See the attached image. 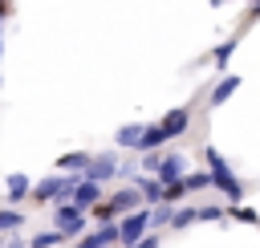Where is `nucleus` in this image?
<instances>
[{"mask_svg": "<svg viewBox=\"0 0 260 248\" xmlns=\"http://www.w3.org/2000/svg\"><path fill=\"white\" fill-rule=\"evenodd\" d=\"M203 163H207V175H211V191H223L228 203H244V179L232 171V163L207 142L203 146Z\"/></svg>", "mask_w": 260, "mask_h": 248, "instance_id": "obj_1", "label": "nucleus"}, {"mask_svg": "<svg viewBox=\"0 0 260 248\" xmlns=\"http://www.w3.org/2000/svg\"><path fill=\"white\" fill-rule=\"evenodd\" d=\"M134 207H142V195H138V187L130 183V187H118V191H106L102 195V203H93L89 207V220H98V224H118L126 211H134Z\"/></svg>", "mask_w": 260, "mask_h": 248, "instance_id": "obj_2", "label": "nucleus"}, {"mask_svg": "<svg viewBox=\"0 0 260 248\" xmlns=\"http://www.w3.org/2000/svg\"><path fill=\"white\" fill-rule=\"evenodd\" d=\"M77 179H81V175H61V171H53V175H45V179L32 183L28 199H32V203H65Z\"/></svg>", "mask_w": 260, "mask_h": 248, "instance_id": "obj_3", "label": "nucleus"}, {"mask_svg": "<svg viewBox=\"0 0 260 248\" xmlns=\"http://www.w3.org/2000/svg\"><path fill=\"white\" fill-rule=\"evenodd\" d=\"M53 228L65 236V240H77V236H85L89 232V211H81V207H73V203H53Z\"/></svg>", "mask_w": 260, "mask_h": 248, "instance_id": "obj_4", "label": "nucleus"}, {"mask_svg": "<svg viewBox=\"0 0 260 248\" xmlns=\"http://www.w3.org/2000/svg\"><path fill=\"white\" fill-rule=\"evenodd\" d=\"M150 228H154V220H150V207L142 203V207H134V211H126V215L118 220V244L130 248V244H138Z\"/></svg>", "mask_w": 260, "mask_h": 248, "instance_id": "obj_5", "label": "nucleus"}, {"mask_svg": "<svg viewBox=\"0 0 260 248\" xmlns=\"http://www.w3.org/2000/svg\"><path fill=\"white\" fill-rule=\"evenodd\" d=\"M118 171H122V159H118V150H106V154H89V167H85V175H81V179L110 183V179H118Z\"/></svg>", "mask_w": 260, "mask_h": 248, "instance_id": "obj_6", "label": "nucleus"}, {"mask_svg": "<svg viewBox=\"0 0 260 248\" xmlns=\"http://www.w3.org/2000/svg\"><path fill=\"white\" fill-rule=\"evenodd\" d=\"M191 110H195V106H191V102H183V106H175V110H167V114L158 118V126H162V134H167V142L191 130Z\"/></svg>", "mask_w": 260, "mask_h": 248, "instance_id": "obj_7", "label": "nucleus"}, {"mask_svg": "<svg viewBox=\"0 0 260 248\" xmlns=\"http://www.w3.org/2000/svg\"><path fill=\"white\" fill-rule=\"evenodd\" d=\"M102 195H106V183H93V179H77L65 203H73V207H81V211H89L93 203H102Z\"/></svg>", "mask_w": 260, "mask_h": 248, "instance_id": "obj_8", "label": "nucleus"}, {"mask_svg": "<svg viewBox=\"0 0 260 248\" xmlns=\"http://www.w3.org/2000/svg\"><path fill=\"white\" fill-rule=\"evenodd\" d=\"M73 248H122V244H118V224H98V228H89L85 236L73 240Z\"/></svg>", "mask_w": 260, "mask_h": 248, "instance_id": "obj_9", "label": "nucleus"}, {"mask_svg": "<svg viewBox=\"0 0 260 248\" xmlns=\"http://www.w3.org/2000/svg\"><path fill=\"white\" fill-rule=\"evenodd\" d=\"M191 167H187V154H179V150H162V163H158V179L162 183H175V179H183Z\"/></svg>", "mask_w": 260, "mask_h": 248, "instance_id": "obj_10", "label": "nucleus"}, {"mask_svg": "<svg viewBox=\"0 0 260 248\" xmlns=\"http://www.w3.org/2000/svg\"><path fill=\"white\" fill-rule=\"evenodd\" d=\"M236 89H240V77H236V73H223V77H219V81H215V85L207 89V110L223 106V102H228V98H232Z\"/></svg>", "mask_w": 260, "mask_h": 248, "instance_id": "obj_11", "label": "nucleus"}, {"mask_svg": "<svg viewBox=\"0 0 260 248\" xmlns=\"http://www.w3.org/2000/svg\"><path fill=\"white\" fill-rule=\"evenodd\" d=\"M134 187H138V195H142L146 207H158V203H162V179H158V175H138Z\"/></svg>", "mask_w": 260, "mask_h": 248, "instance_id": "obj_12", "label": "nucleus"}, {"mask_svg": "<svg viewBox=\"0 0 260 248\" xmlns=\"http://www.w3.org/2000/svg\"><path fill=\"white\" fill-rule=\"evenodd\" d=\"M162 146H167V134H162V126H158V122H150V126H142V138H138L134 154H146V150H162Z\"/></svg>", "mask_w": 260, "mask_h": 248, "instance_id": "obj_13", "label": "nucleus"}, {"mask_svg": "<svg viewBox=\"0 0 260 248\" xmlns=\"http://www.w3.org/2000/svg\"><path fill=\"white\" fill-rule=\"evenodd\" d=\"M4 187H8V191H4V195H8V203L16 207L20 199H28V191H32V179L16 171V175H8V179H4Z\"/></svg>", "mask_w": 260, "mask_h": 248, "instance_id": "obj_14", "label": "nucleus"}, {"mask_svg": "<svg viewBox=\"0 0 260 248\" xmlns=\"http://www.w3.org/2000/svg\"><path fill=\"white\" fill-rule=\"evenodd\" d=\"M85 167H89V154L85 150H69V154L57 159V171L61 175H85Z\"/></svg>", "mask_w": 260, "mask_h": 248, "instance_id": "obj_15", "label": "nucleus"}, {"mask_svg": "<svg viewBox=\"0 0 260 248\" xmlns=\"http://www.w3.org/2000/svg\"><path fill=\"white\" fill-rule=\"evenodd\" d=\"M138 138H142V126H138V122L118 126V130H114V150H134V146H138Z\"/></svg>", "mask_w": 260, "mask_h": 248, "instance_id": "obj_16", "label": "nucleus"}, {"mask_svg": "<svg viewBox=\"0 0 260 248\" xmlns=\"http://www.w3.org/2000/svg\"><path fill=\"white\" fill-rule=\"evenodd\" d=\"M28 224V215L20 211V207H0V236H12V232H20Z\"/></svg>", "mask_w": 260, "mask_h": 248, "instance_id": "obj_17", "label": "nucleus"}, {"mask_svg": "<svg viewBox=\"0 0 260 248\" xmlns=\"http://www.w3.org/2000/svg\"><path fill=\"white\" fill-rule=\"evenodd\" d=\"M236 45H240V33H236V37H228V41H219V45L211 49V65H215V69H228V61H232Z\"/></svg>", "mask_w": 260, "mask_h": 248, "instance_id": "obj_18", "label": "nucleus"}, {"mask_svg": "<svg viewBox=\"0 0 260 248\" xmlns=\"http://www.w3.org/2000/svg\"><path fill=\"white\" fill-rule=\"evenodd\" d=\"M65 236L57 232V228H41V232H32V240H28V248H57Z\"/></svg>", "mask_w": 260, "mask_h": 248, "instance_id": "obj_19", "label": "nucleus"}, {"mask_svg": "<svg viewBox=\"0 0 260 248\" xmlns=\"http://www.w3.org/2000/svg\"><path fill=\"white\" fill-rule=\"evenodd\" d=\"M183 199H187V187H183V179H175V183H162V203L179 207Z\"/></svg>", "mask_w": 260, "mask_h": 248, "instance_id": "obj_20", "label": "nucleus"}, {"mask_svg": "<svg viewBox=\"0 0 260 248\" xmlns=\"http://www.w3.org/2000/svg\"><path fill=\"white\" fill-rule=\"evenodd\" d=\"M183 187H187V195L191 191H203V187H211V175L207 171H187L183 175Z\"/></svg>", "mask_w": 260, "mask_h": 248, "instance_id": "obj_21", "label": "nucleus"}, {"mask_svg": "<svg viewBox=\"0 0 260 248\" xmlns=\"http://www.w3.org/2000/svg\"><path fill=\"white\" fill-rule=\"evenodd\" d=\"M228 220H240V224H260V215L244 203H228Z\"/></svg>", "mask_w": 260, "mask_h": 248, "instance_id": "obj_22", "label": "nucleus"}, {"mask_svg": "<svg viewBox=\"0 0 260 248\" xmlns=\"http://www.w3.org/2000/svg\"><path fill=\"white\" fill-rule=\"evenodd\" d=\"M195 224V207H175L171 211V228H191Z\"/></svg>", "mask_w": 260, "mask_h": 248, "instance_id": "obj_23", "label": "nucleus"}, {"mask_svg": "<svg viewBox=\"0 0 260 248\" xmlns=\"http://www.w3.org/2000/svg\"><path fill=\"white\" fill-rule=\"evenodd\" d=\"M195 220H228V207H219V203H207V207H195Z\"/></svg>", "mask_w": 260, "mask_h": 248, "instance_id": "obj_24", "label": "nucleus"}, {"mask_svg": "<svg viewBox=\"0 0 260 248\" xmlns=\"http://www.w3.org/2000/svg\"><path fill=\"white\" fill-rule=\"evenodd\" d=\"M256 20H260V0H252V8H248V16H244V20H240V28H236V33H240V37H244V33H248V28H252V24H256Z\"/></svg>", "mask_w": 260, "mask_h": 248, "instance_id": "obj_25", "label": "nucleus"}, {"mask_svg": "<svg viewBox=\"0 0 260 248\" xmlns=\"http://www.w3.org/2000/svg\"><path fill=\"white\" fill-rule=\"evenodd\" d=\"M130 248H162V240H158L154 232H146V236H142L138 244H130Z\"/></svg>", "mask_w": 260, "mask_h": 248, "instance_id": "obj_26", "label": "nucleus"}, {"mask_svg": "<svg viewBox=\"0 0 260 248\" xmlns=\"http://www.w3.org/2000/svg\"><path fill=\"white\" fill-rule=\"evenodd\" d=\"M4 248H28V240H24V236H20V232H12V236H8V240H4Z\"/></svg>", "mask_w": 260, "mask_h": 248, "instance_id": "obj_27", "label": "nucleus"}, {"mask_svg": "<svg viewBox=\"0 0 260 248\" xmlns=\"http://www.w3.org/2000/svg\"><path fill=\"white\" fill-rule=\"evenodd\" d=\"M12 16V0H0V20H8Z\"/></svg>", "mask_w": 260, "mask_h": 248, "instance_id": "obj_28", "label": "nucleus"}, {"mask_svg": "<svg viewBox=\"0 0 260 248\" xmlns=\"http://www.w3.org/2000/svg\"><path fill=\"white\" fill-rule=\"evenodd\" d=\"M0 57H4V28H0Z\"/></svg>", "mask_w": 260, "mask_h": 248, "instance_id": "obj_29", "label": "nucleus"}, {"mask_svg": "<svg viewBox=\"0 0 260 248\" xmlns=\"http://www.w3.org/2000/svg\"><path fill=\"white\" fill-rule=\"evenodd\" d=\"M211 4H223V0H211Z\"/></svg>", "mask_w": 260, "mask_h": 248, "instance_id": "obj_30", "label": "nucleus"}, {"mask_svg": "<svg viewBox=\"0 0 260 248\" xmlns=\"http://www.w3.org/2000/svg\"><path fill=\"white\" fill-rule=\"evenodd\" d=\"M0 248H4V240H0Z\"/></svg>", "mask_w": 260, "mask_h": 248, "instance_id": "obj_31", "label": "nucleus"}]
</instances>
